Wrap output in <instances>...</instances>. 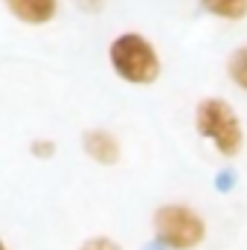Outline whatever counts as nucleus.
Listing matches in <instances>:
<instances>
[{"mask_svg": "<svg viewBox=\"0 0 247 250\" xmlns=\"http://www.w3.org/2000/svg\"><path fill=\"white\" fill-rule=\"evenodd\" d=\"M227 73H230V79H233L236 87L247 90V47H239V50L230 56V62H227Z\"/></svg>", "mask_w": 247, "mask_h": 250, "instance_id": "0eeeda50", "label": "nucleus"}, {"mask_svg": "<svg viewBox=\"0 0 247 250\" xmlns=\"http://www.w3.org/2000/svg\"><path fill=\"white\" fill-rule=\"evenodd\" d=\"M195 131L204 140H209L215 146V151L224 157H236L245 146V128H242L239 114L233 111V105L227 99H218V96H206L198 102Z\"/></svg>", "mask_w": 247, "mask_h": 250, "instance_id": "f03ea898", "label": "nucleus"}, {"mask_svg": "<svg viewBox=\"0 0 247 250\" xmlns=\"http://www.w3.org/2000/svg\"><path fill=\"white\" fill-rule=\"evenodd\" d=\"M204 12L221 21H242L247 15V0H198Z\"/></svg>", "mask_w": 247, "mask_h": 250, "instance_id": "423d86ee", "label": "nucleus"}, {"mask_svg": "<svg viewBox=\"0 0 247 250\" xmlns=\"http://www.w3.org/2000/svg\"><path fill=\"white\" fill-rule=\"evenodd\" d=\"M154 236L169 250H192L204 242L206 224L186 204H163L154 212Z\"/></svg>", "mask_w": 247, "mask_h": 250, "instance_id": "7ed1b4c3", "label": "nucleus"}, {"mask_svg": "<svg viewBox=\"0 0 247 250\" xmlns=\"http://www.w3.org/2000/svg\"><path fill=\"white\" fill-rule=\"evenodd\" d=\"M82 146H84V154H87L90 160L102 163V166H114V163L120 160V143H117V137H114L111 131H105V128H90V131H84Z\"/></svg>", "mask_w": 247, "mask_h": 250, "instance_id": "20e7f679", "label": "nucleus"}, {"mask_svg": "<svg viewBox=\"0 0 247 250\" xmlns=\"http://www.w3.org/2000/svg\"><path fill=\"white\" fill-rule=\"evenodd\" d=\"M108 59H111L114 73L128 84H154L160 76L157 47L140 32L117 35L108 47Z\"/></svg>", "mask_w": 247, "mask_h": 250, "instance_id": "f257e3e1", "label": "nucleus"}, {"mask_svg": "<svg viewBox=\"0 0 247 250\" xmlns=\"http://www.w3.org/2000/svg\"><path fill=\"white\" fill-rule=\"evenodd\" d=\"M6 9L29 26H44L59 15V0H3Z\"/></svg>", "mask_w": 247, "mask_h": 250, "instance_id": "39448f33", "label": "nucleus"}, {"mask_svg": "<svg viewBox=\"0 0 247 250\" xmlns=\"http://www.w3.org/2000/svg\"><path fill=\"white\" fill-rule=\"evenodd\" d=\"M79 250H123V248H120V242H114L111 236H90V239L82 242Z\"/></svg>", "mask_w": 247, "mask_h": 250, "instance_id": "6e6552de", "label": "nucleus"}, {"mask_svg": "<svg viewBox=\"0 0 247 250\" xmlns=\"http://www.w3.org/2000/svg\"><path fill=\"white\" fill-rule=\"evenodd\" d=\"M0 250H9V248H6V242H3V239H0Z\"/></svg>", "mask_w": 247, "mask_h": 250, "instance_id": "9b49d317", "label": "nucleus"}, {"mask_svg": "<svg viewBox=\"0 0 247 250\" xmlns=\"http://www.w3.org/2000/svg\"><path fill=\"white\" fill-rule=\"evenodd\" d=\"M76 3H79L84 12H99V9L105 6V0H76Z\"/></svg>", "mask_w": 247, "mask_h": 250, "instance_id": "9d476101", "label": "nucleus"}, {"mask_svg": "<svg viewBox=\"0 0 247 250\" xmlns=\"http://www.w3.org/2000/svg\"><path fill=\"white\" fill-rule=\"evenodd\" d=\"M53 151H56V143L53 140H35L32 143V154L35 157H53Z\"/></svg>", "mask_w": 247, "mask_h": 250, "instance_id": "1a4fd4ad", "label": "nucleus"}]
</instances>
